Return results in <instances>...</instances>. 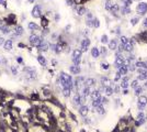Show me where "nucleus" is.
<instances>
[{
    "instance_id": "32",
    "label": "nucleus",
    "mask_w": 147,
    "mask_h": 132,
    "mask_svg": "<svg viewBox=\"0 0 147 132\" xmlns=\"http://www.w3.org/2000/svg\"><path fill=\"white\" fill-rule=\"evenodd\" d=\"M86 13V8L85 7H80V8H78V14L79 16H82V14H85Z\"/></svg>"
},
{
    "instance_id": "2",
    "label": "nucleus",
    "mask_w": 147,
    "mask_h": 132,
    "mask_svg": "<svg viewBox=\"0 0 147 132\" xmlns=\"http://www.w3.org/2000/svg\"><path fill=\"white\" fill-rule=\"evenodd\" d=\"M73 62H74V64H76V65L80 64V62H81V51L80 50H74Z\"/></svg>"
},
{
    "instance_id": "18",
    "label": "nucleus",
    "mask_w": 147,
    "mask_h": 132,
    "mask_svg": "<svg viewBox=\"0 0 147 132\" xmlns=\"http://www.w3.org/2000/svg\"><path fill=\"white\" fill-rule=\"evenodd\" d=\"M37 61H38V63H40L42 66H46V60H45L44 56L38 55V56H37Z\"/></svg>"
},
{
    "instance_id": "31",
    "label": "nucleus",
    "mask_w": 147,
    "mask_h": 132,
    "mask_svg": "<svg viewBox=\"0 0 147 132\" xmlns=\"http://www.w3.org/2000/svg\"><path fill=\"white\" fill-rule=\"evenodd\" d=\"M101 42H102L103 44H106V43H109V39H108V35L103 34V35L101 36Z\"/></svg>"
},
{
    "instance_id": "41",
    "label": "nucleus",
    "mask_w": 147,
    "mask_h": 132,
    "mask_svg": "<svg viewBox=\"0 0 147 132\" xmlns=\"http://www.w3.org/2000/svg\"><path fill=\"white\" fill-rule=\"evenodd\" d=\"M116 48H118V51L120 52V53H121L122 51H124V45H123V44L121 43V44H118V46Z\"/></svg>"
},
{
    "instance_id": "37",
    "label": "nucleus",
    "mask_w": 147,
    "mask_h": 132,
    "mask_svg": "<svg viewBox=\"0 0 147 132\" xmlns=\"http://www.w3.org/2000/svg\"><path fill=\"white\" fill-rule=\"evenodd\" d=\"M102 83H103V85H104V86H108V85H110V81L106 77H103L102 78Z\"/></svg>"
},
{
    "instance_id": "53",
    "label": "nucleus",
    "mask_w": 147,
    "mask_h": 132,
    "mask_svg": "<svg viewBox=\"0 0 147 132\" xmlns=\"http://www.w3.org/2000/svg\"><path fill=\"white\" fill-rule=\"evenodd\" d=\"M16 61L19 62V63H22V58H16Z\"/></svg>"
},
{
    "instance_id": "23",
    "label": "nucleus",
    "mask_w": 147,
    "mask_h": 132,
    "mask_svg": "<svg viewBox=\"0 0 147 132\" xmlns=\"http://www.w3.org/2000/svg\"><path fill=\"white\" fill-rule=\"evenodd\" d=\"M138 79H141V81H146V79H147V69H145V71L143 72L141 75H139Z\"/></svg>"
},
{
    "instance_id": "36",
    "label": "nucleus",
    "mask_w": 147,
    "mask_h": 132,
    "mask_svg": "<svg viewBox=\"0 0 147 132\" xmlns=\"http://www.w3.org/2000/svg\"><path fill=\"white\" fill-rule=\"evenodd\" d=\"M134 90H135V95H136V96H139L141 93H142V90H143V88L142 87H136V88H134Z\"/></svg>"
},
{
    "instance_id": "48",
    "label": "nucleus",
    "mask_w": 147,
    "mask_h": 132,
    "mask_svg": "<svg viewBox=\"0 0 147 132\" xmlns=\"http://www.w3.org/2000/svg\"><path fill=\"white\" fill-rule=\"evenodd\" d=\"M87 19H92V14H91V13H88V14H87Z\"/></svg>"
},
{
    "instance_id": "16",
    "label": "nucleus",
    "mask_w": 147,
    "mask_h": 132,
    "mask_svg": "<svg viewBox=\"0 0 147 132\" xmlns=\"http://www.w3.org/2000/svg\"><path fill=\"white\" fill-rule=\"evenodd\" d=\"M88 111H89V109H88V107L87 106H81L79 109V113L81 115V116H86L87 113H88Z\"/></svg>"
},
{
    "instance_id": "43",
    "label": "nucleus",
    "mask_w": 147,
    "mask_h": 132,
    "mask_svg": "<svg viewBox=\"0 0 147 132\" xmlns=\"http://www.w3.org/2000/svg\"><path fill=\"white\" fill-rule=\"evenodd\" d=\"M42 26H47V20L45 19V18H43V19H42Z\"/></svg>"
},
{
    "instance_id": "11",
    "label": "nucleus",
    "mask_w": 147,
    "mask_h": 132,
    "mask_svg": "<svg viewBox=\"0 0 147 132\" xmlns=\"http://www.w3.org/2000/svg\"><path fill=\"white\" fill-rule=\"evenodd\" d=\"M118 73H120L121 75H126V73H127V71H128L127 65L123 64L122 66H120V67L118 68Z\"/></svg>"
},
{
    "instance_id": "35",
    "label": "nucleus",
    "mask_w": 147,
    "mask_h": 132,
    "mask_svg": "<svg viewBox=\"0 0 147 132\" xmlns=\"http://www.w3.org/2000/svg\"><path fill=\"white\" fill-rule=\"evenodd\" d=\"M112 94H113V89H112L111 87H106V95L111 96Z\"/></svg>"
},
{
    "instance_id": "12",
    "label": "nucleus",
    "mask_w": 147,
    "mask_h": 132,
    "mask_svg": "<svg viewBox=\"0 0 147 132\" xmlns=\"http://www.w3.org/2000/svg\"><path fill=\"white\" fill-rule=\"evenodd\" d=\"M37 48L40 50V51H47L48 50V43L47 42H45V41H42L41 44L37 46Z\"/></svg>"
},
{
    "instance_id": "17",
    "label": "nucleus",
    "mask_w": 147,
    "mask_h": 132,
    "mask_svg": "<svg viewBox=\"0 0 147 132\" xmlns=\"http://www.w3.org/2000/svg\"><path fill=\"white\" fill-rule=\"evenodd\" d=\"M91 55H92V57H93V58H97V57H99V55H100L99 48H97V47H93L92 50H91Z\"/></svg>"
},
{
    "instance_id": "29",
    "label": "nucleus",
    "mask_w": 147,
    "mask_h": 132,
    "mask_svg": "<svg viewBox=\"0 0 147 132\" xmlns=\"http://www.w3.org/2000/svg\"><path fill=\"white\" fill-rule=\"evenodd\" d=\"M118 11H120V7H118V4H113V7H112V9H111V12L115 14Z\"/></svg>"
},
{
    "instance_id": "10",
    "label": "nucleus",
    "mask_w": 147,
    "mask_h": 132,
    "mask_svg": "<svg viewBox=\"0 0 147 132\" xmlns=\"http://www.w3.org/2000/svg\"><path fill=\"white\" fill-rule=\"evenodd\" d=\"M137 122H136V124L137 126H141V124H143V123L145 122V115L143 112H139L137 116Z\"/></svg>"
},
{
    "instance_id": "3",
    "label": "nucleus",
    "mask_w": 147,
    "mask_h": 132,
    "mask_svg": "<svg viewBox=\"0 0 147 132\" xmlns=\"http://www.w3.org/2000/svg\"><path fill=\"white\" fill-rule=\"evenodd\" d=\"M136 11H137L138 14H141V16H144L145 13L147 12V3H146V2H141V3H138L137 7H136Z\"/></svg>"
},
{
    "instance_id": "25",
    "label": "nucleus",
    "mask_w": 147,
    "mask_h": 132,
    "mask_svg": "<svg viewBox=\"0 0 147 132\" xmlns=\"http://www.w3.org/2000/svg\"><path fill=\"white\" fill-rule=\"evenodd\" d=\"M28 26H29L30 30H34V31H35V30H38V26L35 24V23H33V22H30Z\"/></svg>"
},
{
    "instance_id": "5",
    "label": "nucleus",
    "mask_w": 147,
    "mask_h": 132,
    "mask_svg": "<svg viewBox=\"0 0 147 132\" xmlns=\"http://www.w3.org/2000/svg\"><path fill=\"white\" fill-rule=\"evenodd\" d=\"M147 105V97L146 96H141L138 98V103H137V107L139 110H144V108L146 107Z\"/></svg>"
},
{
    "instance_id": "4",
    "label": "nucleus",
    "mask_w": 147,
    "mask_h": 132,
    "mask_svg": "<svg viewBox=\"0 0 147 132\" xmlns=\"http://www.w3.org/2000/svg\"><path fill=\"white\" fill-rule=\"evenodd\" d=\"M42 41H43V40L38 35H36V34H32V35L30 36V43L32 45H34V46H38V45L41 44Z\"/></svg>"
},
{
    "instance_id": "33",
    "label": "nucleus",
    "mask_w": 147,
    "mask_h": 132,
    "mask_svg": "<svg viewBox=\"0 0 147 132\" xmlns=\"http://www.w3.org/2000/svg\"><path fill=\"white\" fill-rule=\"evenodd\" d=\"M138 21H139V18H138V17H134V18H132V20H131L132 26H135V24H137Z\"/></svg>"
},
{
    "instance_id": "20",
    "label": "nucleus",
    "mask_w": 147,
    "mask_h": 132,
    "mask_svg": "<svg viewBox=\"0 0 147 132\" xmlns=\"http://www.w3.org/2000/svg\"><path fill=\"white\" fill-rule=\"evenodd\" d=\"M121 12L123 13V14H128V13H131V9H130V7H122L121 9Z\"/></svg>"
},
{
    "instance_id": "27",
    "label": "nucleus",
    "mask_w": 147,
    "mask_h": 132,
    "mask_svg": "<svg viewBox=\"0 0 147 132\" xmlns=\"http://www.w3.org/2000/svg\"><path fill=\"white\" fill-rule=\"evenodd\" d=\"M135 65L138 66V67H143V68H146L147 69V62H137Z\"/></svg>"
},
{
    "instance_id": "8",
    "label": "nucleus",
    "mask_w": 147,
    "mask_h": 132,
    "mask_svg": "<svg viewBox=\"0 0 147 132\" xmlns=\"http://www.w3.org/2000/svg\"><path fill=\"white\" fill-rule=\"evenodd\" d=\"M12 46H13L12 40H7V41H4V43H3V47H4L6 51H11V50H12Z\"/></svg>"
},
{
    "instance_id": "6",
    "label": "nucleus",
    "mask_w": 147,
    "mask_h": 132,
    "mask_svg": "<svg viewBox=\"0 0 147 132\" xmlns=\"http://www.w3.org/2000/svg\"><path fill=\"white\" fill-rule=\"evenodd\" d=\"M32 17L33 18H35V19L41 17V7L38 6V4L34 6V8L32 9Z\"/></svg>"
},
{
    "instance_id": "56",
    "label": "nucleus",
    "mask_w": 147,
    "mask_h": 132,
    "mask_svg": "<svg viewBox=\"0 0 147 132\" xmlns=\"http://www.w3.org/2000/svg\"><path fill=\"white\" fill-rule=\"evenodd\" d=\"M145 87H147V81H146V84H145Z\"/></svg>"
},
{
    "instance_id": "59",
    "label": "nucleus",
    "mask_w": 147,
    "mask_h": 132,
    "mask_svg": "<svg viewBox=\"0 0 147 132\" xmlns=\"http://www.w3.org/2000/svg\"><path fill=\"white\" fill-rule=\"evenodd\" d=\"M146 118H147V117H146Z\"/></svg>"
},
{
    "instance_id": "14",
    "label": "nucleus",
    "mask_w": 147,
    "mask_h": 132,
    "mask_svg": "<svg viewBox=\"0 0 147 132\" xmlns=\"http://www.w3.org/2000/svg\"><path fill=\"white\" fill-rule=\"evenodd\" d=\"M116 47H118V41H116V40H111L109 42V48L113 51V50H115Z\"/></svg>"
},
{
    "instance_id": "21",
    "label": "nucleus",
    "mask_w": 147,
    "mask_h": 132,
    "mask_svg": "<svg viewBox=\"0 0 147 132\" xmlns=\"http://www.w3.org/2000/svg\"><path fill=\"white\" fill-rule=\"evenodd\" d=\"M93 84H94V79H93V78H88V79H86V81H85V85H86L87 87H90V86H92Z\"/></svg>"
},
{
    "instance_id": "30",
    "label": "nucleus",
    "mask_w": 147,
    "mask_h": 132,
    "mask_svg": "<svg viewBox=\"0 0 147 132\" xmlns=\"http://www.w3.org/2000/svg\"><path fill=\"white\" fill-rule=\"evenodd\" d=\"M92 26L93 28H99L100 26V21L98 19H93L92 20Z\"/></svg>"
},
{
    "instance_id": "28",
    "label": "nucleus",
    "mask_w": 147,
    "mask_h": 132,
    "mask_svg": "<svg viewBox=\"0 0 147 132\" xmlns=\"http://www.w3.org/2000/svg\"><path fill=\"white\" fill-rule=\"evenodd\" d=\"M97 111H98L100 115H104V113H106V110H104V108L102 107V105H100V106L97 107Z\"/></svg>"
},
{
    "instance_id": "34",
    "label": "nucleus",
    "mask_w": 147,
    "mask_h": 132,
    "mask_svg": "<svg viewBox=\"0 0 147 132\" xmlns=\"http://www.w3.org/2000/svg\"><path fill=\"white\" fill-rule=\"evenodd\" d=\"M70 91H71V89H69V88H64V90H63V94H64L65 97H68L69 95H70Z\"/></svg>"
},
{
    "instance_id": "51",
    "label": "nucleus",
    "mask_w": 147,
    "mask_h": 132,
    "mask_svg": "<svg viewBox=\"0 0 147 132\" xmlns=\"http://www.w3.org/2000/svg\"><path fill=\"white\" fill-rule=\"evenodd\" d=\"M0 4H6V0H0Z\"/></svg>"
},
{
    "instance_id": "57",
    "label": "nucleus",
    "mask_w": 147,
    "mask_h": 132,
    "mask_svg": "<svg viewBox=\"0 0 147 132\" xmlns=\"http://www.w3.org/2000/svg\"><path fill=\"white\" fill-rule=\"evenodd\" d=\"M121 1H124V0H121Z\"/></svg>"
},
{
    "instance_id": "19",
    "label": "nucleus",
    "mask_w": 147,
    "mask_h": 132,
    "mask_svg": "<svg viewBox=\"0 0 147 132\" xmlns=\"http://www.w3.org/2000/svg\"><path fill=\"white\" fill-rule=\"evenodd\" d=\"M90 96H91V98H92L93 100L97 99V98H99L101 95H100V93L98 91V90H94V91H91V94H90Z\"/></svg>"
},
{
    "instance_id": "38",
    "label": "nucleus",
    "mask_w": 147,
    "mask_h": 132,
    "mask_svg": "<svg viewBox=\"0 0 147 132\" xmlns=\"http://www.w3.org/2000/svg\"><path fill=\"white\" fill-rule=\"evenodd\" d=\"M1 31H2L3 33H4V34H8V33H10V30L8 29V28H7V26H2V28H1Z\"/></svg>"
},
{
    "instance_id": "49",
    "label": "nucleus",
    "mask_w": 147,
    "mask_h": 132,
    "mask_svg": "<svg viewBox=\"0 0 147 132\" xmlns=\"http://www.w3.org/2000/svg\"><path fill=\"white\" fill-rule=\"evenodd\" d=\"M4 43V39L3 38H0V45H2Z\"/></svg>"
},
{
    "instance_id": "46",
    "label": "nucleus",
    "mask_w": 147,
    "mask_h": 132,
    "mask_svg": "<svg viewBox=\"0 0 147 132\" xmlns=\"http://www.w3.org/2000/svg\"><path fill=\"white\" fill-rule=\"evenodd\" d=\"M101 67H102L103 69H109V65L106 64V63H103V64H101Z\"/></svg>"
},
{
    "instance_id": "44",
    "label": "nucleus",
    "mask_w": 147,
    "mask_h": 132,
    "mask_svg": "<svg viewBox=\"0 0 147 132\" xmlns=\"http://www.w3.org/2000/svg\"><path fill=\"white\" fill-rule=\"evenodd\" d=\"M120 79H121V74H120V73H118V74L115 75L114 81H120Z\"/></svg>"
},
{
    "instance_id": "15",
    "label": "nucleus",
    "mask_w": 147,
    "mask_h": 132,
    "mask_svg": "<svg viewBox=\"0 0 147 132\" xmlns=\"http://www.w3.org/2000/svg\"><path fill=\"white\" fill-rule=\"evenodd\" d=\"M113 4L114 3L112 2V0H106V4H104V8H106V10H108V11H111L112 7H113Z\"/></svg>"
},
{
    "instance_id": "1",
    "label": "nucleus",
    "mask_w": 147,
    "mask_h": 132,
    "mask_svg": "<svg viewBox=\"0 0 147 132\" xmlns=\"http://www.w3.org/2000/svg\"><path fill=\"white\" fill-rule=\"evenodd\" d=\"M61 83L63 88H69V89H73V87H74L71 76L70 75H67L66 73H61Z\"/></svg>"
},
{
    "instance_id": "13",
    "label": "nucleus",
    "mask_w": 147,
    "mask_h": 132,
    "mask_svg": "<svg viewBox=\"0 0 147 132\" xmlns=\"http://www.w3.org/2000/svg\"><path fill=\"white\" fill-rule=\"evenodd\" d=\"M123 45H124V51H126V52L133 51V42H130V41H128L127 43H125V44H123Z\"/></svg>"
},
{
    "instance_id": "50",
    "label": "nucleus",
    "mask_w": 147,
    "mask_h": 132,
    "mask_svg": "<svg viewBox=\"0 0 147 132\" xmlns=\"http://www.w3.org/2000/svg\"><path fill=\"white\" fill-rule=\"evenodd\" d=\"M12 72H13V74H16V67H14V66H12Z\"/></svg>"
},
{
    "instance_id": "39",
    "label": "nucleus",
    "mask_w": 147,
    "mask_h": 132,
    "mask_svg": "<svg viewBox=\"0 0 147 132\" xmlns=\"http://www.w3.org/2000/svg\"><path fill=\"white\" fill-rule=\"evenodd\" d=\"M123 2H124V6L125 7H130L132 4V2H133V0H124Z\"/></svg>"
},
{
    "instance_id": "26",
    "label": "nucleus",
    "mask_w": 147,
    "mask_h": 132,
    "mask_svg": "<svg viewBox=\"0 0 147 132\" xmlns=\"http://www.w3.org/2000/svg\"><path fill=\"white\" fill-rule=\"evenodd\" d=\"M122 87L124 88H127V86H128V78L127 77H125V78H123V81H122Z\"/></svg>"
},
{
    "instance_id": "9",
    "label": "nucleus",
    "mask_w": 147,
    "mask_h": 132,
    "mask_svg": "<svg viewBox=\"0 0 147 132\" xmlns=\"http://www.w3.org/2000/svg\"><path fill=\"white\" fill-rule=\"evenodd\" d=\"M69 71H70V73H73L74 75H77V74H79L80 73V67H79V65H73V66H70L69 67Z\"/></svg>"
},
{
    "instance_id": "47",
    "label": "nucleus",
    "mask_w": 147,
    "mask_h": 132,
    "mask_svg": "<svg viewBox=\"0 0 147 132\" xmlns=\"http://www.w3.org/2000/svg\"><path fill=\"white\" fill-rule=\"evenodd\" d=\"M143 26H144L145 28H147V18L144 19V21H143Z\"/></svg>"
},
{
    "instance_id": "58",
    "label": "nucleus",
    "mask_w": 147,
    "mask_h": 132,
    "mask_svg": "<svg viewBox=\"0 0 147 132\" xmlns=\"http://www.w3.org/2000/svg\"><path fill=\"white\" fill-rule=\"evenodd\" d=\"M135 1H138V0H135Z\"/></svg>"
},
{
    "instance_id": "45",
    "label": "nucleus",
    "mask_w": 147,
    "mask_h": 132,
    "mask_svg": "<svg viewBox=\"0 0 147 132\" xmlns=\"http://www.w3.org/2000/svg\"><path fill=\"white\" fill-rule=\"evenodd\" d=\"M99 52H100V54H106V47H101Z\"/></svg>"
},
{
    "instance_id": "55",
    "label": "nucleus",
    "mask_w": 147,
    "mask_h": 132,
    "mask_svg": "<svg viewBox=\"0 0 147 132\" xmlns=\"http://www.w3.org/2000/svg\"><path fill=\"white\" fill-rule=\"evenodd\" d=\"M2 26H2V23L0 22V29H1V28H2Z\"/></svg>"
},
{
    "instance_id": "7",
    "label": "nucleus",
    "mask_w": 147,
    "mask_h": 132,
    "mask_svg": "<svg viewBox=\"0 0 147 132\" xmlns=\"http://www.w3.org/2000/svg\"><path fill=\"white\" fill-rule=\"evenodd\" d=\"M89 45H90V40L89 39H83L82 41H81V50H80V51L87 52L88 47H89Z\"/></svg>"
},
{
    "instance_id": "22",
    "label": "nucleus",
    "mask_w": 147,
    "mask_h": 132,
    "mask_svg": "<svg viewBox=\"0 0 147 132\" xmlns=\"http://www.w3.org/2000/svg\"><path fill=\"white\" fill-rule=\"evenodd\" d=\"M16 35H22L23 34V28L21 26H18L16 28Z\"/></svg>"
},
{
    "instance_id": "24",
    "label": "nucleus",
    "mask_w": 147,
    "mask_h": 132,
    "mask_svg": "<svg viewBox=\"0 0 147 132\" xmlns=\"http://www.w3.org/2000/svg\"><path fill=\"white\" fill-rule=\"evenodd\" d=\"M89 95H90V88L86 86V87L83 88V90H82V96L87 97V96H89Z\"/></svg>"
},
{
    "instance_id": "40",
    "label": "nucleus",
    "mask_w": 147,
    "mask_h": 132,
    "mask_svg": "<svg viewBox=\"0 0 147 132\" xmlns=\"http://www.w3.org/2000/svg\"><path fill=\"white\" fill-rule=\"evenodd\" d=\"M128 42V39L126 38V36H121V43L122 44H125V43Z\"/></svg>"
},
{
    "instance_id": "54",
    "label": "nucleus",
    "mask_w": 147,
    "mask_h": 132,
    "mask_svg": "<svg viewBox=\"0 0 147 132\" xmlns=\"http://www.w3.org/2000/svg\"><path fill=\"white\" fill-rule=\"evenodd\" d=\"M28 1H29L30 3H33V2H34V1H35V0H28Z\"/></svg>"
},
{
    "instance_id": "42",
    "label": "nucleus",
    "mask_w": 147,
    "mask_h": 132,
    "mask_svg": "<svg viewBox=\"0 0 147 132\" xmlns=\"http://www.w3.org/2000/svg\"><path fill=\"white\" fill-rule=\"evenodd\" d=\"M132 87H133V88H136V87H137V85H138V81H133V83H132Z\"/></svg>"
},
{
    "instance_id": "52",
    "label": "nucleus",
    "mask_w": 147,
    "mask_h": 132,
    "mask_svg": "<svg viewBox=\"0 0 147 132\" xmlns=\"http://www.w3.org/2000/svg\"><path fill=\"white\" fill-rule=\"evenodd\" d=\"M128 93V90H127V88H125L124 89V91H123V94H124V95H126V94Z\"/></svg>"
}]
</instances>
